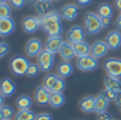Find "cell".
I'll use <instances>...</instances> for the list:
<instances>
[{
	"label": "cell",
	"instance_id": "cell-22",
	"mask_svg": "<svg viewBox=\"0 0 121 120\" xmlns=\"http://www.w3.org/2000/svg\"><path fill=\"white\" fill-rule=\"evenodd\" d=\"M35 9L39 16H44V15L49 14L51 9V1H48V0H37V1H35Z\"/></svg>",
	"mask_w": 121,
	"mask_h": 120
},
{
	"label": "cell",
	"instance_id": "cell-43",
	"mask_svg": "<svg viewBox=\"0 0 121 120\" xmlns=\"http://www.w3.org/2000/svg\"><path fill=\"white\" fill-rule=\"evenodd\" d=\"M115 4H116V6L121 11V0H115Z\"/></svg>",
	"mask_w": 121,
	"mask_h": 120
},
{
	"label": "cell",
	"instance_id": "cell-24",
	"mask_svg": "<svg viewBox=\"0 0 121 120\" xmlns=\"http://www.w3.org/2000/svg\"><path fill=\"white\" fill-rule=\"evenodd\" d=\"M65 101H66V98H65L63 93H51L49 104L53 108H59L60 106H63L65 104Z\"/></svg>",
	"mask_w": 121,
	"mask_h": 120
},
{
	"label": "cell",
	"instance_id": "cell-50",
	"mask_svg": "<svg viewBox=\"0 0 121 120\" xmlns=\"http://www.w3.org/2000/svg\"><path fill=\"white\" fill-rule=\"evenodd\" d=\"M113 120H115V119H113Z\"/></svg>",
	"mask_w": 121,
	"mask_h": 120
},
{
	"label": "cell",
	"instance_id": "cell-38",
	"mask_svg": "<svg viewBox=\"0 0 121 120\" xmlns=\"http://www.w3.org/2000/svg\"><path fill=\"white\" fill-rule=\"evenodd\" d=\"M101 22H102L103 28H108L112 23V17H104V18H101Z\"/></svg>",
	"mask_w": 121,
	"mask_h": 120
},
{
	"label": "cell",
	"instance_id": "cell-31",
	"mask_svg": "<svg viewBox=\"0 0 121 120\" xmlns=\"http://www.w3.org/2000/svg\"><path fill=\"white\" fill-rule=\"evenodd\" d=\"M0 110H1V112H2L4 120H11V118H12L13 115H14V110H13L10 105H4L3 104V105L0 107Z\"/></svg>",
	"mask_w": 121,
	"mask_h": 120
},
{
	"label": "cell",
	"instance_id": "cell-21",
	"mask_svg": "<svg viewBox=\"0 0 121 120\" xmlns=\"http://www.w3.org/2000/svg\"><path fill=\"white\" fill-rule=\"evenodd\" d=\"M108 104L109 101L107 99H105L103 96L99 95L98 97H96V102H95V113L97 114H101L107 111L108 108Z\"/></svg>",
	"mask_w": 121,
	"mask_h": 120
},
{
	"label": "cell",
	"instance_id": "cell-41",
	"mask_svg": "<svg viewBox=\"0 0 121 120\" xmlns=\"http://www.w3.org/2000/svg\"><path fill=\"white\" fill-rule=\"evenodd\" d=\"M116 27H117L118 29H121V13L119 16H118L117 20H116Z\"/></svg>",
	"mask_w": 121,
	"mask_h": 120
},
{
	"label": "cell",
	"instance_id": "cell-32",
	"mask_svg": "<svg viewBox=\"0 0 121 120\" xmlns=\"http://www.w3.org/2000/svg\"><path fill=\"white\" fill-rule=\"evenodd\" d=\"M65 88H66V82H65L64 78H60V77L57 82H56V84H55V86L53 87L51 93H63Z\"/></svg>",
	"mask_w": 121,
	"mask_h": 120
},
{
	"label": "cell",
	"instance_id": "cell-39",
	"mask_svg": "<svg viewBox=\"0 0 121 120\" xmlns=\"http://www.w3.org/2000/svg\"><path fill=\"white\" fill-rule=\"evenodd\" d=\"M115 103L121 107V90L117 91V95H116V98H115Z\"/></svg>",
	"mask_w": 121,
	"mask_h": 120
},
{
	"label": "cell",
	"instance_id": "cell-27",
	"mask_svg": "<svg viewBox=\"0 0 121 120\" xmlns=\"http://www.w3.org/2000/svg\"><path fill=\"white\" fill-rule=\"evenodd\" d=\"M36 115L31 110H19L15 115V120H35Z\"/></svg>",
	"mask_w": 121,
	"mask_h": 120
},
{
	"label": "cell",
	"instance_id": "cell-23",
	"mask_svg": "<svg viewBox=\"0 0 121 120\" xmlns=\"http://www.w3.org/2000/svg\"><path fill=\"white\" fill-rule=\"evenodd\" d=\"M104 85H105V88L113 89L115 91L121 90V81L118 78L108 76V74L104 78Z\"/></svg>",
	"mask_w": 121,
	"mask_h": 120
},
{
	"label": "cell",
	"instance_id": "cell-34",
	"mask_svg": "<svg viewBox=\"0 0 121 120\" xmlns=\"http://www.w3.org/2000/svg\"><path fill=\"white\" fill-rule=\"evenodd\" d=\"M9 51H10V45H9L8 43L2 42L1 44H0V59L5 56L9 53Z\"/></svg>",
	"mask_w": 121,
	"mask_h": 120
},
{
	"label": "cell",
	"instance_id": "cell-11",
	"mask_svg": "<svg viewBox=\"0 0 121 120\" xmlns=\"http://www.w3.org/2000/svg\"><path fill=\"white\" fill-rule=\"evenodd\" d=\"M50 97H51V93L47 88H45L44 86H38L35 89L34 99L39 105L42 106L48 105L49 102H50Z\"/></svg>",
	"mask_w": 121,
	"mask_h": 120
},
{
	"label": "cell",
	"instance_id": "cell-33",
	"mask_svg": "<svg viewBox=\"0 0 121 120\" xmlns=\"http://www.w3.org/2000/svg\"><path fill=\"white\" fill-rule=\"evenodd\" d=\"M100 95L103 96V97H104L105 99H107L108 101H113V100L115 101V98H116V95H117V91L113 90V89L105 88L104 90L100 94Z\"/></svg>",
	"mask_w": 121,
	"mask_h": 120
},
{
	"label": "cell",
	"instance_id": "cell-37",
	"mask_svg": "<svg viewBox=\"0 0 121 120\" xmlns=\"http://www.w3.org/2000/svg\"><path fill=\"white\" fill-rule=\"evenodd\" d=\"M35 120H53L52 116L50 114H47V113H42V114L36 115Z\"/></svg>",
	"mask_w": 121,
	"mask_h": 120
},
{
	"label": "cell",
	"instance_id": "cell-26",
	"mask_svg": "<svg viewBox=\"0 0 121 120\" xmlns=\"http://www.w3.org/2000/svg\"><path fill=\"white\" fill-rule=\"evenodd\" d=\"M60 76L59 74H47L46 77H45L44 81H43V86L45 87V88H47L49 91H52L53 87L55 86V84H56L57 80H59Z\"/></svg>",
	"mask_w": 121,
	"mask_h": 120
},
{
	"label": "cell",
	"instance_id": "cell-35",
	"mask_svg": "<svg viewBox=\"0 0 121 120\" xmlns=\"http://www.w3.org/2000/svg\"><path fill=\"white\" fill-rule=\"evenodd\" d=\"M27 0H10V4L11 6L15 9H21L23 8V5L26 4Z\"/></svg>",
	"mask_w": 121,
	"mask_h": 120
},
{
	"label": "cell",
	"instance_id": "cell-1",
	"mask_svg": "<svg viewBox=\"0 0 121 120\" xmlns=\"http://www.w3.org/2000/svg\"><path fill=\"white\" fill-rule=\"evenodd\" d=\"M40 29H43L49 36L60 35L63 33L62 16L57 12H50L49 14L39 16Z\"/></svg>",
	"mask_w": 121,
	"mask_h": 120
},
{
	"label": "cell",
	"instance_id": "cell-7",
	"mask_svg": "<svg viewBox=\"0 0 121 120\" xmlns=\"http://www.w3.org/2000/svg\"><path fill=\"white\" fill-rule=\"evenodd\" d=\"M84 38H85V30L81 26H74L67 32V42L72 45L83 42Z\"/></svg>",
	"mask_w": 121,
	"mask_h": 120
},
{
	"label": "cell",
	"instance_id": "cell-13",
	"mask_svg": "<svg viewBox=\"0 0 121 120\" xmlns=\"http://www.w3.org/2000/svg\"><path fill=\"white\" fill-rule=\"evenodd\" d=\"M63 43H64V40H63V37L60 35L49 36L46 44H45V49L48 50L49 52L55 54V53H59L60 48Z\"/></svg>",
	"mask_w": 121,
	"mask_h": 120
},
{
	"label": "cell",
	"instance_id": "cell-30",
	"mask_svg": "<svg viewBox=\"0 0 121 120\" xmlns=\"http://www.w3.org/2000/svg\"><path fill=\"white\" fill-rule=\"evenodd\" d=\"M11 14H12L11 5H9L8 3H0V19L11 17Z\"/></svg>",
	"mask_w": 121,
	"mask_h": 120
},
{
	"label": "cell",
	"instance_id": "cell-40",
	"mask_svg": "<svg viewBox=\"0 0 121 120\" xmlns=\"http://www.w3.org/2000/svg\"><path fill=\"white\" fill-rule=\"evenodd\" d=\"M91 1L92 0H78L80 5H87V4H89Z\"/></svg>",
	"mask_w": 121,
	"mask_h": 120
},
{
	"label": "cell",
	"instance_id": "cell-12",
	"mask_svg": "<svg viewBox=\"0 0 121 120\" xmlns=\"http://www.w3.org/2000/svg\"><path fill=\"white\" fill-rule=\"evenodd\" d=\"M109 48L106 45L105 40H97L94 44L91 45V51H90V54L92 56H95L96 59H100L103 57L107 54Z\"/></svg>",
	"mask_w": 121,
	"mask_h": 120
},
{
	"label": "cell",
	"instance_id": "cell-36",
	"mask_svg": "<svg viewBox=\"0 0 121 120\" xmlns=\"http://www.w3.org/2000/svg\"><path fill=\"white\" fill-rule=\"evenodd\" d=\"M97 120H113V117H112V115L109 113L104 112V113H101V114H98Z\"/></svg>",
	"mask_w": 121,
	"mask_h": 120
},
{
	"label": "cell",
	"instance_id": "cell-28",
	"mask_svg": "<svg viewBox=\"0 0 121 120\" xmlns=\"http://www.w3.org/2000/svg\"><path fill=\"white\" fill-rule=\"evenodd\" d=\"M114 10L108 3H102L98 6V11H97V14L101 17V18H104V17H112L113 16Z\"/></svg>",
	"mask_w": 121,
	"mask_h": 120
},
{
	"label": "cell",
	"instance_id": "cell-2",
	"mask_svg": "<svg viewBox=\"0 0 121 120\" xmlns=\"http://www.w3.org/2000/svg\"><path fill=\"white\" fill-rule=\"evenodd\" d=\"M84 22H85L86 32L90 35L97 34L103 29L102 22H101V17L98 14L92 12H88L85 14L84 17Z\"/></svg>",
	"mask_w": 121,
	"mask_h": 120
},
{
	"label": "cell",
	"instance_id": "cell-16",
	"mask_svg": "<svg viewBox=\"0 0 121 120\" xmlns=\"http://www.w3.org/2000/svg\"><path fill=\"white\" fill-rule=\"evenodd\" d=\"M59 53H60V57L66 62H70L71 60L74 59V56H77L75 52H74V49H73V45L70 44L69 42L63 43L60 48Z\"/></svg>",
	"mask_w": 121,
	"mask_h": 120
},
{
	"label": "cell",
	"instance_id": "cell-19",
	"mask_svg": "<svg viewBox=\"0 0 121 120\" xmlns=\"http://www.w3.org/2000/svg\"><path fill=\"white\" fill-rule=\"evenodd\" d=\"M73 72V66L70 62L63 61L57 65V74L60 78H68Z\"/></svg>",
	"mask_w": 121,
	"mask_h": 120
},
{
	"label": "cell",
	"instance_id": "cell-25",
	"mask_svg": "<svg viewBox=\"0 0 121 120\" xmlns=\"http://www.w3.org/2000/svg\"><path fill=\"white\" fill-rule=\"evenodd\" d=\"M32 103L33 101H32L31 97L27 95H21L16 99V106L19 110H30Z\"/></svg>",
	"mask_w": 121,
	"mask_h": 120
},
{
	"label": "cell",
	"instance_id": "cell-5",
	"mask_svg": "<svg viewBox=\"0 0 121 120\" xmlns=\"http://www.w3.org/2000/svg\"><path fill=\"white\" fill-rule=\"evenodd\" d=\"M37 60L38 65H39L42 71H49V70L52 69L53 65H54V54L49 52L46 49H44L42 51V53L37 56Z\"/></svg>",
	"mask_w": 121,
	"mask_h": 120
},
{
	"label": "cell",
	"instance_id": "cell-4",
	"mask_svg": "<svg viewBox=\"0 0 121 120\" xmlns=\"http://www.w3.org/2000/svg\"><path fill=\"white\" fill-rule=\"evenodd\" d=\"M77 67L79 68L81 71H92V70L97 69L99 66V61L91 54L84 55V56L77 57Z\"/></svg>",
	"mask_w": 121,
	"mask_h": 120
},
{
	"label": "cell",
	"instance_id": "cell-3",
	"mask_svg": "<svg viewBox=\"0 0 121 120\" xmlns=\"http://www.w3.org/2000/svg\"><path fill=\"white\" fill-rule=\"evenodd\" d=\"M30 62L28 61V59L23 56H14L13 59H11L10 61V68L11 71L16 76H25L27 73V70L30 66Z\"/></svg>",
	"mask_w": 121,
	"mask_h": 120
},
{
	"label": "cell",
	"instance_id": "cell-20",
	"mask_svg": "<svg viewBox=\"0 0 121 120\" xmlns=\"http://www.w3.org/2000/svg\"><path fill=\"white\" fill-rule=\"evenodd\" d=\"M73 49H74L75 55L78 57L79 56H84V55H88L90 54L91 51V46L86 42H80L77 44H73Z\"/></svg>",
	"mask_w": 121,
	"mask_h": 120
},
{
	"label": "cell",
	"instance_id": "cell-45",
	"mask_svg": "<svg viewBox=\"0 0 121 120\" xmlns=\"http://www.w3.org/2000/svg\"><path fill=\"white\" fill-rule=\"evenodd\" d=\"M8 1L10 0H0V3H8Z\"/></svg>",
	"mask_w": 121,
	"mask_h": 120
},
{
	"label": "cell",
	"instance_id": "cell-48",
	"mask_svg": "<svg viewBox=\"0 0 121 120\" xmlns=\"http://www.w3.org/2000/svg\"><path fill=\"white\" fill-rule=\"evenodd\" d=\"M51 1H56V0H51Z\"/></svg>",
	"mask_w": 121,
	"mask_h": 120
},
{
	"label": "cell",
	"instance_id": "cell-44",
	"mask_svg": "<svg viewBox=\"0 0 121 120\" xmlns=\"http://www.w3.org/2000/svg\"><path fill=\"white\" fill-rule=\"evenodd\" d=\"M0 120H4V118H3V115H2V112H1V110H0Z\"/></svg>",
	"mask_w": 121,
	"mask_h": 120
},
{
	"label": "cell",
	"instance_id": "cell-9",
	"mask_svg": "<svg viewBox=\"0 0 121 120\" xmlns=\"http://www.w3.org/2000/svg\"><path fill=\"white\" fill-rule=\"evenodd\" d=\"M16 29V22L12 17L0 19V36H9Z\"/></svg>",
	"mask_w": 121,
	"mask_h": 120
},
{
	"label": "cell",
	"instance_id": "cell-47",
	"mask_svg": "<svg viewBox=\"0 0 121 120\" xmlns=\"http://www.w3.org/2000/svg\"><path fill=\"white\" fill-rule=\"evenodd\" d=\"M1 37H2V36H0V44H1V43H2V42H1Z\"/></svg>",
	"mask_w": 121,
	"mask_h": 120
},
{
	"label": "cell",
	"instance_id": "cell-42",
	"mask_svg": "<svg viewBox=\"0 0 121 120\" xmlns=\"http://www.w3.org/2000/svg\"><path fill=\"white\" fill-rule=\"evenodd\" d=\"M3 101H4V96L2 95L1 91H0V107L3 105Z\"/></svg>",
	"mask_w": 121,
	"mask_h": 120
},
{
	"label": "cell",
	"instance_id": "cell-6",
	"mask_svg": "<svg viewBox=\"0 0 121 120\" xmlns=\"http://www.w3.org/2000/svg\"><path fill=\"white\" fill-rule=\"evenodd\" d=\"M104 69L108 76L115 77V78H121V60L111 57L104 62Z\"/></svg>",
	"mask_w": 121,
	"mask_h": 120
},
{
	"label": "cell",
	"instance_id": "cell-46",
	"mask_svg": "<svg viewBox=\"0 0 121 120\" xmlns=\"http://www.w3.org/2000/svg\"><path fill=\"white\" fill-rule=\"evenodd\" d=\"M28 1H30V2H34V1H37V0H28Z\"/></svg>",
	"mask_w": 121,
	"mask_h": 120
},
{
	"label": "cell",
	"instance_id": "cell-29",
	"mask_svg": "<svg viewBox=\"0 0 121 120\" xmlns=\"http://www.w3.org/2000/svg\"><path fill=\"white\" fill-rule=\"evenodd\" d=\"M39 71H40V67L38 64H30L26 76H28L29 78H35V77L38 76Z\"/></svg>",
	"mask_w": 121,
	"mask_h": 120
},
{
	"label": "cell",
	"instance_id": "cell-8",
	"mask_svg": "<svg viewBox=\"0 0 121 120\" xmlns=\"http://www.w3.org/2000/svg\"><path fill=\"white\" fill-rule=\"evenodd\" d=\"M43 50V44L38 38H32L26 45V54L30 57L38 56Z\"/></svg>",
	"mask_w": 121,
	"mask_h": 120
},
{
	"label": "cell",
	"instance_id": "cell-49",
	"mask_svg": "<svg viewBox=\"0 0 121 120\" xmlns=\"http://www.w3.org/2000/svg\"><path fill=\"white\" fill-rule=\"evenodd\" d=\"M48 1H51V0H48Z\"/></svg>",
	"mask_w": 121,
	"mask_h": 120
},
{
	"label": "cell",
	"instance_id": "cell-14",
	"mask_svg": "<svg viewBox=\"0 0 121 120\" xmlns=\"http://www.w3.org/2000/svg\"><path fill=\"white\" fill-rule=\"evenodd\" d=\"M60 14L63 19L67 21H72L79 15V6L75 4H67L64 8H62Z\"/></svg>",
	"mask_w": 121,
	"mask_h": 120
},
{
	"label": "cell",
	"instance_id": "cell-10",
	"mask_svg": "<svg viewBox=\"0 0 121 120\" xmlns=\"http://www.w3.org/2000/svg\"><path fill=\"white\" fill-rule=\"evenodd\" d=\"M40 28L39 17L27 16L22 20V29L26 33H35Z\"/></svg>",
	"mask_w": 121,
	"mask_h": 120
},
{
	"label": "cell",
	"instance_id": "cell-15",
	"mask_svg": "<svg viewBox=\"0 0 121 120\" xmlns=\"http://www.w3.org/2000/svg\"><path fill=\"white\" fill-rule=\"evenodd\" d=\"M105 43L111 50H117L121 47V33L119 31H111L105 37Z\"/></svg>",
	"mask_w": 121,
	"mask_h": 120
},
{
	"label": "cell",
	"instance_id": "cell-18",
	"mask_svg": "<svg viewBox=\"0 0 121 120\" xmlns=\"http://www.w3.org/2000/svg\"><path fill=\"white\" fill-rule=\"evenodd\" d=\"M95 102H96V97L87 96L80 101V108L84 113H91L95 111Z\"/></svg>",
	"mask_w": 121,
	"mask_h": 120
},
{
	"label": "cell",
	"instance_id": "cell-17",
	"mask_svg": "<svg viewBox=\"0 0 121 120\" xmlns=\"http://www.w3.org/2000/svg\"><path fill=\"white\" fill-rule=\"evenodd\" d=\"M0 91L4 97L13 96L16 91V85L10 78H4L0 81Z\"/></svg>",
	"mask_w": 121,
	"mask_h": 120
}]
</instances>
